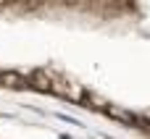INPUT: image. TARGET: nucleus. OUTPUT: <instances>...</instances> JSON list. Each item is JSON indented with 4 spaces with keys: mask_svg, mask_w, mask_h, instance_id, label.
<instances>
[{
    "mask_svg": "<svg viewBox=\"0 0 150 139\" xmlns=\"http://www.w3.org/2000/svg\"><path fill=\"white\" fill-rule=\"evenodd\" d=\"M0 13L16 18H84L98 24H140L148 0H0Z\"/></svg>",
    "mask_w": 150,
    "mask_h": 139,
    "instance_id": "f257e3e1",
    "label": "nucleus"
}]
</instances>
